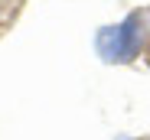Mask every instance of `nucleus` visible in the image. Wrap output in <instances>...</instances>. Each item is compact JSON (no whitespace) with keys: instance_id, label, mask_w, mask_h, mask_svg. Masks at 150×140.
I'll use <instances>...</instances> for the list:
<instances>
[{"instance_id":"nucleus-1","label":"nucleus","mask_w":150,"mask_h":140,"mask_svg":"<svg viewBox=\"0 0 150 140\" xmlns=\"http://www.w3.org/2000/svg\"><path fill=\"white\" fill-rule=\"evenodd\" d=\"M140 26L144 13H127L117 26H105L95 39V49L105 62H131L140 52Z\"/></svg>"}]
</instances>
